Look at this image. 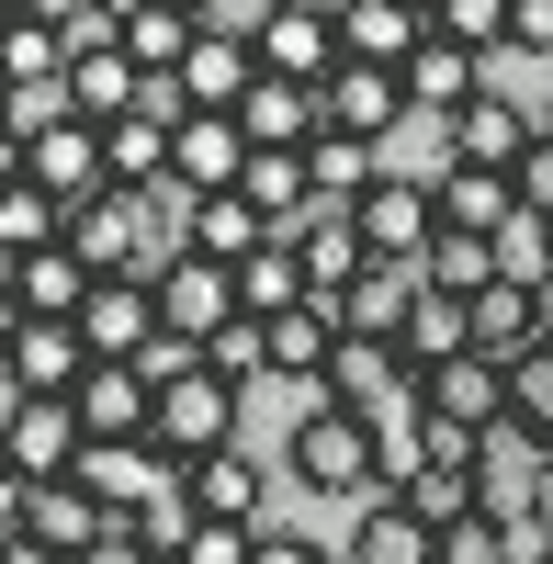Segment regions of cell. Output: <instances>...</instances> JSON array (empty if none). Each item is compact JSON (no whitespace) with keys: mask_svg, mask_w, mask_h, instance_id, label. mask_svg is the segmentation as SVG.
Wrapping results in <instances>:
<instances>
[{"mask_svg":"<svg viewBox=\"0 0 553 564\" xmlns=\"http://www.w3.org/2000/svg\"><path fill=\"white\" fill-rule=\"evenodd\" d=\"M68 249L102 271V282H159L181 238H170V204H148V193H90L68 215Z\"/></svg>","mask_w":553,"mask_h":564,"instance_id":"obj_1","label":"cell"},{"mask_svg":"<svg viewBox=\"0 0 553 564\" xmlns=\"http://www.w3.org/2000/svg\"><path fill=\"white\" fill-rule=\"evenodd\" d=\"M148 452L170 463V475H193L204 452H238V384H215L204 361L159 372V406H148Z\"/></svg>","mask_w":553,"mask_h":564,"instance_id":"obj_2","label":"cell"},{"mask_svg":"<svg viewBox=\"0 0 553 564\" xmlns=\"http://www.w3.org/2000/svg\"><path fill=\"white\" fill-rule=\"evenodd\" d=\"M283 463H294V486H316V497H373V417H350V406H328V395H305Z\"/></svg>","mask_w":553,"mask_h":564,"instance_id":"obj_3","label":"cell"},{"mask_svg":"<svg viewBox=\"0 0 553 564\" xmlns=\"http://www.w3.org/2000/svg\"><path fill=\"white\" fill-rule=\"evenodd\" d=\"M79 452H90V430H79L68 395H12V406H0V463H12L23 486H68Z\"/></svg>","mask_w":553,"mask_h":564,"instance_id":"obj_4","label":"cell"},{"mask_svg":"<svg viewBox=\"0 0 553 564\" xmlns=\"http://www.w3.org/2000/svg\"><path fill=\"white\" fill-rule=\"evenodd\" d=\"M249 45H260L271 79H305V90L339 79V12H328V0H271V12L249 23Z\"/></svg>","mask_w":553,"mask_h":564,"instance_id":"obj_5","label":"cell"},{"mask_svg":"<svg viewBox=\"0 0 553 564\" xmlns=\"http://www.w3.org/2000/svg\"><path fill=\"white\" fill-rule=\"evenodd\" d=\"M350 215H361V249H373V260H406V271H419V260L441 249V181L384 170V181H373V193H361Z\"/></svg>","mask_w":553,"mask_h":564,"instance_id":"obj_6","label":"cell"},{"mask_svg":"<svg viewBox=\"0 0 553 564\" xmlns=\"http://www.w3.org/2000/svg\"><path fill=\"white\" fill-rule=\"evenodd\" d=\"M249 124L238 113H181L170 124V193L181 204H204V193H238V181H249Z\"/></svg>","mask_w":553,"mask_h":564,"instance_id":"obj_7","label":"cell"},{"mask_svg":"<svg viewBox=\"0 0 553 564\" xmlns=\"http://www.w3.org/2000/svg\"><path fill=\"white\" fill-rule=\"evenodd\" d=\"M316 124H328V135H361V148H395V135H406V68L339 57V79L316 90Z\"/></svg>","mask_w":553,"mask_h":564,"instance_id":"obj_8","label":"cell"},{"mask_svg":"<svg viewBox=\"0 0 553 564\" xmlns=\"http://www.w3.org/2000/svg\"><path fill=\"white\" fill-rule=\"evenodd\" d=\"M79 339H90V361H159V350H170V327H159V282H90Z\"/></svg>","mask_w":553,"mask_h":564,"instance_id":"obj_9","label":"cell"},{"mask_svg":"<svg viewBox=\"0 0 553 564\" xmlns=\"http://www.w3.org/2000/svg\"><path fill=\"white\" fill-rule=\"evenodd\" d=\"M0 384H12V395H79V384H90L79 316H23V339L0 350Z\"/></svg>","mask_w":553,"mask_h":564,"instance_id":"obj_10","label":"cell"},{"mask_svg":"<svg viewBox=\"0 0 553 564\" xmlns=\"http://www.w3.org/2000/svg\"><path fill=\"white\" fill-rule=\"evenodd\" d=\"M249 90H260V45H249V23H204L193 57H181V102H193V113H238Z\"/></svg>","mask_w":553,"mask_h":564,"instance_id":"obj_11","label":"cell"},{"mask_svg":"<svg viewBox=\"0 0 553 564\" xmlns=\"http://www.w3.org/2000/svg\"><path fill=\"white\" fill-rule=\"evenodd\" d=\"M226 316H238V271H215V260H193V249H170V271H159V327H170L181 350H204Z\"/></svg>","mask_w":553,"mask_h":564,"instance_id":"obj_12","label":"cell"},{"mask_svg":"<svg viewBox=\"0 0 553 564\" xmlns=\"http://www.w3.org/2000/svg\"><path fill=\"white\" fill-rule=\"evenodd\" d=\"M419 395L430 417H452V430H509V372H497L486 350H464V361H441V372H419Z\"/></svg>","mask_w":553,"mask_h":564,"instance_id":"obj_13","label":"cell"},{"mask_svg":"<svg viewBox=\"0 0 553 564\" xmlns=\"http://www.w3.org/2000/svg\"><path fill=\"white\" fill-rule=\"evenodd\" d=\"M497 90V57H464L452 34H430L419 57H406V113H430V124H452L464 102H486Z\"/></svg>","mask_w":553,"mask_h":564,"instance_id":"obj_14","label":"cell"},{"mask_svg":"<svg viewBox=\"0 0 553 564\" xmlns=\"http://www.w3.org/2000/svg\"><path fill=\"white\" fill-rule=\"evenodd\" d=\"M497 68H509V57H497ZM441 135H452V159H464V170H520V148L542 135V113H520V102H509V79H497L486 102H464Z\"/></svg>","mask_w":553,"mask_h":564,"instance_id":"obj_15","label":"cell"},{"mask_svg":"<svg viewBox=\"0 0 553 564\" xmlns=\"http://www.w3.org/2000/svg\"><path fill=\"white\" fill-rule=\"evenodd\" d=\"M339 339H350V327H339V294H305L294 316H271V384H328V361H339Z\"/></svg>","mask_w":553,"mask_h":564,"instance_id":"obj_16","label":"cell"},{"mask_svg":"<svg viewBox=\"0 0 553 564\" xmlns=\"http://www.w3.org/2000/svg\"><path fill=\"white\" fill-rule=\"evenodd\" d=\"M90 441H148V406H159V372L148 361H90V384L68 395Z\"/></svg>","mask_w":553,"mask_h":564,"instance_id":"obj_17","label":"cell"},{"mask_svg":"<svg viewBox=\"0 0 553 564\" xmlns=\"http://www.w3.org/2000/svg\"><path fill=\"white\" fill-rule=\"evenodd\" d=\"M23 181H45L68 215H79L90 193H113V181H102V124H79V113H68V124H45L34 148H23Z\"/></svg>","mask_w":553,"mask_h":564,"instance_id":"obj_18","label":"cell"},{"mask_svg":"<svg viewBox=\"0 0 553 564\" xmlns=\"http://www.w3.org/2000/svg\"><path fill=\"white\" fill-rule=\"evenodd\" d=\"M430 45V12L419 0H339V57H361V68H406Z\"/></svg>","mask_w":553,"mask_h":564,"instance_id":"obj_19","label":"cell"},{"mask_svg":"<svg viewBox=\"0 0 553 564\" xmlns=\"http://www.w3.org/2000/svg\"><path fill=\"white\" fill-rule=\"evenodd\" d=\"M181 497H193V520H249L260 531V508H271V475H260V452H204L193 475H181Z\"/></svg>","mask_w":553,"mask_h":564,"instance_id":"obj_20","label":"cell"},{"mask_svg":"<svg viewBox=\"0 0 553 564\" xmlns=\"http://www.w3.org/2000/svg\"><path fill=\"white\" fill-rule=\"evenodd\" d=\"M464 327H475V350H486L497 372H520V361L542 350V294H531V282H486V294L464 305Z\"/></svg>","mask_w":553,"mask_h":564,"instance_id":"obj_21","label":"cell"},{"mask_svg":"<svg viewBox=\"0 0 553 564\" xmlns=\"http://www.w3.org/2000/svg\"><path fill=\"white\" fill-rule=\"evenodd\" d=\"M23 531H34L45 553H57V564H79L90 542H113L124 520H113V508H102V497H90V486L68 475V486H34V508H23Z\"/></svg>","mask_w":553,"mask_h":564,"instance_id":"obj_22","label":"cell"},{"mask_svg":"<svg viewBox=\"0 0 553 564\" xmlns=\"http://www.w3.org/2000/svg\"><path fill=\"white\" fill-rule=\"evenodd\" d=\"M328 406H350V417H395L406 406V361L384 350V339H339V361H328V384H316Z\"/></svg>","mask_w":553,"mask_h":564,"instance_id":"obj_23","label":"cell"},{"mask_svg":"<svg viewBox=\"0 0 553 564\" xmlns=\"http://www.w3.org/2000/svg\"><path fill=\"white\" fill-rule=\"evenodd\" d=\"M419 294H430V282L406 271V260H373V271L339 294V327H350V339H384V350H395V339H406V316H419Z\"/></svg>","mask_w":553,"mask_h":564,"instance_id":"obj_24","label":"cell"},{"mask_svg":"<svg viewBox=\"0 0 553 564\" xmlns=\"http://www.w3.org/2000/svg\"><path fill=\"white\" fill-rule=\"evenodd\" d=\"M294 260H305L316 294H350V282L373 271V249H361V215H350V204H316V215L294 226Z\"/></svg>","mask_w":553,"mask_h":564,"instance_id":"obj_25","label":"cell"},{"mask_svg":"<svg viewBox=\"0 0 553 564\" xmlns=\"http://www.w3.org/2000/svg\"><path fill=\"white\" fill-rule=\"evenodd\" d=\"M238 204L271 226V238H294V226L316 215V170H305V148H260L249 181H238Z\"/></svg>","mask_w":553,"mask_h":564,"instance_id":"obj_26","label":"cell"},{"mask_svg":"<svg viewBox=\"0 0 553 564\" xmlns=\"http://www.w3.org/2000/svg\"><path fill=\"white\" fill-rule=\"evenodd\" d=\"M339 564H441V531H430L406 497H361V520H350V553H339Z\"/></svg>","mask_w":553,"mask_h":564,"instance_id":"obj_27","label":"cell"},{"mask_svg":"<svg viewBox=\"0 0 553 564\" xmlns=\"http://www.w3.org/2000/svg\"><path fill=\"white\" fill-rule=\"evenodd\" d=\"M68 102H79V124H124V113H148V68H135L124 45H79Z\"/></svg>","mask_w":553,"mask_h":564,"instance_id":"obj_28","label":"cell"},{"mask_svg":"<svg viewBox=\"0 0 553 564\" xmlns=\"http://www.w3.org/2000/svg\"><path fill=\"white\" fill-rule=\"evenodd\" d=\"M170 238L193 249V260H215V271H238L249 249H271V226H260L238 193H204V204H181V226H170Z\"/></svg>","mask_w":553,"mask_h":564,"instance_id":"obj_29","label":"cell"},{"mask_svg":"<svg viewBox=\"0 0 553 564\" xmlns=\"http://www.w3.org/2000/svg\"><path fill=\"white\" fill-rule=\"evenodd\" d=\"M90 282H102V271H90L68 238H57V249H34V260H12V294H23V316H79V305H90Z\"/></svg>","mask_w":553,"mask_h":564,"instance_id":"obj_30","label":"cell"},{"mask_svg":"<svg viewBox=\"0 0 553 564\" xmlns=\"http://www.w3.org/2000/svg\"><path fill=\"white\" fill-rule=\"evenodd\" d=\"M305 294H316V282H305L294 238H271V249H249V260H238V316H260V327H271V316H294Z\"/></svg>","mask_w":553,"mask_h":564,"instance_id":"obj_31","label":"cell"},{"mask_svg":"<svg viewBox=\"0 0 553 564\" xmlns=\"http://www.w3.org/2000/svg\"><path fill=\"white\" fill-rule=\"evenodd\" d=\"M238 124H249V148H305V135H316V90L260 68V90L238 102Z\"/></svg>","mask_w":553,"mask_h":564,"instance_id":"obj_32","label":"cell"},{"mask_svg":"<svg viewBox=\"0 0 553 564\" xmlns=\"http://www.w3.org/2000/svg\"><path fill=\"white\" fill-rule=\"evenodd\" d=\"M305 170H316V204H361V193L384 181V148H361V135H328V124H316V135H305Z\"/></svg>","mask_w":553,"mask_h":564,"instance_id":"obj_33","label":"cell"},{"mask_svg":"<svg viewBox=\"0 0 553 564\" xmlns=\"http://www.w3.org/2000/svg\"><path fill=\"white\" fill-rule=\"evenodd\" d=\"M509 215H520L509 170H452V181H441V226H452V238H497Z\"/></svg>","mask_w":553,"mask_h":564,"instance_id":"obj_34","label":"cell"},{"mask_svg":"<svg viewBox=\"0 0 553 564\" xmlns=\"http://www.w3.org/2000/svg\"><path fill=\"white\" fill-rule=\"evenodd\" d=\"M475 350V327H464V305L452 294H419V316H406V339H395V361H406V384L419 372H441V361H464Z\"/></svg>","mask_w":553,"mask_h":564,"instance_id":"obj_35","label":"cell"},{"mask_svg":"<svg viewBox=\"0 0 553 564\" xmlns=\"http://www.w3.org/2000/svg\"><path fill=\"white\" fill-rule=\"evenodd\" d=\"M57 238H68V204L45 193V181H12V193H0V260H34Z\"/></svg>","mask_w":553,"mask_h":564,"instance_id":"obj_36","label":"cell"},{"mask_svg":"<svg viewBox=\"0 0 553 564\" xmlns=\"http://www.w3.org/2000/svg\"><path fill=\"white\" fill-rule=\"evenodd\" d=\"M509 441L553 463V339H542V350H531V361L509 372Z\"/></svg>","mask_w":553,"mask_h":564,"instance_id":"obj_37","label":"cell"},{"mask_svg":"<svg viewBox=\"0 0 553 564\" xmlns=\"http://www.w3.org/2000/svg\"><path fill=\"white\" fill-rule=\"evenodd\" d=\"M193 361L215 372V384H238V395H249V384H271V327H260V316H226Z\"/></svg>","mask_w":553,"mask_h":564,"instance_id":"obj_38","label":"cell"},{"mask_svg":"<svg viewBox=\"0 0 553 564\" xmlns=\"http://www.w3.org/2000/svg\"><path fill=\"white\" fill-rule=\"evenodd\" d=\"M419 282H430V294H452V305H475L486 282H497V238H452V226H441V249L419 260Z\"/></svg>","mask_w":553,"mask_h":564,"instance_id":"obj_39","label":"cell"},{"mask_svg":"<svg viewBox=\"0 0 553 564\" xmlns=\"http://www.w3.org/2000/svg\"><path fill=\"white\" fill-rule=\"evenodd\" d=\"M406 508H419L430 531H464V520H486V475H464V463H430V475L406 486Z\"/></svg>","mask_w":553,"mask_h":564,"instance_id":"obj_40","label":"cell"},{"mask_svg":"<svg viewBox=\"0 0 553 564\" xmlns=\"http://www.w3.org/2000/svg\"><path fill=\"white\" fill-rule=\"evenodd\" d=\"M193 34H204L193 12H135V23H124V57L148 68V79H181V57H193Z\"/></svg>","mask_w":553,"mask_h":564,"instance_id":"obj_41","label":"cell"},{"mask_svg":"<svg viewBox=\"0 0 553 564\" xmlns=\"http://www.w3.org/2000/svg\"><path fill=\"white\" fill-rule=\"evenodd\" d=\"M430 34H452L464 57H509V0H430Z\"/></svg>","mask_w":553,"mask_h":564,"instance_id":"obj_42","label":"cell"},{"mask_svg":"<svg viewBox=\"0 0 553 564\" xmlns=\"http://www.w3.org/2000/svg\"><path fill=\"white\" fill-rule=\"evenodd\" d=\"M0 68H12V90H45V79H68V34H45V23H12L0 34Z\"/></svg>","mask_w":553,"mask_h":564,"instance_id":"obj_43","label":"cell"},{"mask_svg":"<svg viewBox=\"0 0 553 564\" xmlns=\"http://www.w3.org/2000/svg\"><path fill=\"white\" fill-rule=\"evenodd\" d=\"M486 520H497V553H509V564H553V531H542L531 497H520V508H486Z\"/></svg>","mask_w":553,"mask_h":564,"instance_id":"obj_44","label":"cell"},{"mask_svg":"<svg viewBox=\"0 0 553 564\" xmlns=\"http://www.w3.org/2000/svg\"><path fill=\"white\" fill-rule=\"evenodd\" d=\"M509 193H520V215H542V226H553V135H531V148H520Z\"/></svg>","mask_w":553,"mask_h":564,"instance_id":"obj_45","label":"cell"},{"mask_svg":"<svg viewBox=\"0 0 553 564\" xmlns=\"http://www.w3.org/2000/svg\"><path fill=\"white\" fill-rule=\"evenodd\" d=\"M181 564H260V531H249V520H204Z\"/></svg>","mask_w":553,"mask_h":564,"instance_id":"obj_46","label":"cell"},{"mask_svg":"<svg viewBox=\"0 0 553 564\" xmlns=\"http://www.w3.org/2000/svg\"><path fill=\"white\" fill-rule=\"evenodd\" d=\"M509 57H542L553 68V0H509Z\"/></svg>","mask_w":553,"mask_h":564,"instance_id":"obj_47","label":"cell"},{"mask_svg":"<svg viewBox=\"0 0 553 564\" xmlns=\"http://www.w3.org/2000/svg\"><path fill=\"white\" fill-rule=\"evenodd\" d=\"M441 564H509V553H497V520H464V531H441Z\"/></svg>","mask_w":553,"mask_h":564,"instance_id":"obj_48","label":"cell"},{"mask_svg":"<svg viewBox=\"0 0 553 564\" xmlns=\"http://www.w3.org/2000/svg\"><path fill=\"white\" fill-rule=\"evenodd\" d=\"M260 564H339V553H316V542L283 531V520H260Z\"/></svg>","mask_w":553,"mask_h":564,"instance_id":"obj_49","label":"cell"},{"mask_svg":"<svg viewBox=\"0 0 553 564\" xmlns=\"http://www.w3.org/2000/svg\"><path fill=\"white\" fill-rule=\"evenodd\" d=\"M23 23H45V34H79V23H90V0H23Z\"/></svg>","mask_w":553,"mask_h":564,"instance_id":"obj_50","label":"cell"},{"mask_svg":"<svg viewBox=\"0 0 553 564\" xmlns=\"http://www.w3.org/2000/svg\"><path fill=\"white\" fill-rule=\"evenodd\" d=\"M23 508H34V486L12 475V463H0V542H12V531H23Z\"/></svg>","mask_w":553,"mask_h":564,"instance_id":"obj_51","label":"cell"},{"mask_svg":"<svg viewBox=\"0 0 553 564\" xmlns=\"http://www.w3.org/2000/svg\"><path fill=\"white\" fill-rule=\"evenodd\" d=\"M0 564H57V553H45L34 531H12V542H0Z\"/></svg>","mask_w":553,"mask_h":564,"instance_id":"obj_52","label":"cell"},{"mask_svg":"<svg viewBox=\"0 0 553 564\" xmlns=\"http://www.w3.org/2000/svg\"><path fill=\"white\" fill-rule=\"evenodd\" d=\"M23 339V294H12V282H0V350H12Z\"/></svg>","mask_w":553,"mask_h":564,"instance_id":"obj_53","label":"cell"},{"mask_svg":"<svg viewBox=\"0 0 553 564\" xmlns=\"http://www.w3.org/2000/svg\"><path fill=\"white\" fill-rule=\"evenodd\" d=\"M12 181H23V135L0 124V193H12Z\"/></svg>","mask_w":553,"mask_h":564,"instance_id":"obj_54","label":"cell"},{"mask_svg":"<svg viewBox=\"0 0 553 564\" xmlns=\"http://www.w3.org/2000/svg\"><path fill=\"white\" fill-rule=\"evenodd\" d=\"M90 12H102V23H113V34H124V23H135V12H159V0H90Z\"/></svg>","mask_w":553,"mask_h":564,"instance_id":"obj_55","label":"cell"},{"mask_svg":"<svg viewBox=\"0 0 553 564\" xmlns=\"http://www.w3.org/2000/svg\"><path fill=\"white\" fill-rule=\"evenodd\" d=\"M159 12H193V23H226V0H159Z\"/></svg>","mask_w":553,"mask_h":564,"instance_id":"obj_56","label":"cell"},{"mask_svg":"<svg viewBox=\"0 0 553 564\" xmlns=\"http://www.w3.org/2000/svg\"><path fill=\"white\" fill-rule=\"evenodd\" d=\"M531 508H542V531H553V463H542V486H531Z\"/></svg>","mask_w":553,"mask_h":564,"instance_id":"obj_57","label":"cell"},{"mask_svg":"<svg viewBox=\"0 0 553 564\" xmlns=\"http://www.w3.org/2000/svg\"><path fill=\"white\" fill-rule=\"evenodd\" d=\"M12 23H23V0H0V34H12Z\"/></svg>","mask_w":553,"mask_h":564,"instance_id":"obj_58","label":"cell"},{"mask_svg":"<svg viewBox=\"0 0 553 564\" xmlns=\"http://www.w3.org/2000/svg\"><path fill=\"white\" fill-rule=\"evenodd\" d=\"M542 135H553V79H542Z\"/></svg>","mask_w":553,"mask_h":564,"instance_id":"obj_59","label":"cell"},{"mask_svg":"<svg viewBox=\"0 0 553 564\" xmlns=\"http://www.w3.org/2000/svg\"><path fill=\"white\" fill-rule=\"evenodd\" d=\"M0 113H12V68H0Z\"/></svg>","mask_w":553,"mask_h":564,"instance_id":"obj_60","label":"cell"},{"mask_svg":"<svg viewBox=\"0 0 553 564\" xmlns=\"http://www.w3.org/2000/svg\"><path fill=\"white\" fill-rule=\"evenodd\" d=\"M0 282H12V260H0Z\"/></svg>","mask_w":553,"mask_h":564,"instance_id":"obj_61","label":"cell"},{"mask_svg":"<svg viewBox=\"0 0 553 564\" xmlns=\"http://www.w3.org/2000/svg\"><path fill=\"white\" fill-rule=\"evenodd\" d=\"M419 12H430V0H419Z\"/></svg>","mask_w":553,"mask_h":564,"instance_id":"obj_62","label":"cell"},{"mask_svg":"<svg viewBox=\"0 0 553 564\" xmlns=\"http://www.w3.org/2000/svg\"><path fill=\"white\" fill-rule=\"evenodd\" d=\"M328 12H339V0H328Z\"/></svg>","mask_w":553,"mask_h":564,"instance_id":"obj_63","label":"cell"}]
</instances>
